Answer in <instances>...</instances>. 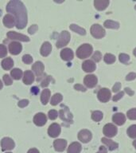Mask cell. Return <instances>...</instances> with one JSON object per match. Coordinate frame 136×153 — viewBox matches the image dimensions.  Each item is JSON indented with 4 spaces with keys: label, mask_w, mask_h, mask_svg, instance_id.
<instances>
[{
    "label": "cell",
    "mask_w": 136,
    "mask_h": 153,
    "mask_svg": "<svg viewBox=\"0 0 136 153\" xmlns=\"http://www.w3.org/2000/svg\"><path fill=\"white\" fill-rule=\"evenodd\" d=\"M7 10L15 16V26L18 29H23L27 24V13L24 4L18 0H12L8 2Z\"/></svg>",
    "instance_id": "6da1fadb"
},
{
    "label": "cell",
    "mask_w": 136,
    "mask_h": 153,
    "mask_svg": "<svg viewBox=\"0 0 136 153\" xmlns=\"http://www.w3.org/2000/svg\"><path fill=\"white\" fill-rule=\"evenodd\" d=\"M92 46L89 44H83L76 50V56L81 58L84 59L86 57H88L92 53Z\"/></svg>",
    "instance_id": "7a4b0ae2"
},
{
    "label": "cell",
    "mask_w": 136,
    "mask_h": 153,
    "mask_svg": "<svg viewBox=\"0 0 136 153\" xmlns=\"http://www.w3.org/2000/svg\"><path fill=\"white\" fill-rule=\"evenodd\" d=\"M70 33L68 32V31H62L61 34L59 35V38L57 39V48H62L65 46L66 45H68V43L70 41Z\"/></svg>",
    "instance_id": "3957f363"
},
{
    "label": "cell",
    "mask_w": 136,
    "mask_h": 153,
    "mask_svg": "<svg viewBox=\"0 0 136 153\" xmlns=\"http://www.w3.org/2000/svg\"><path fill=\"white\" fill-rule=\"evenodd\" d=\"M91 34L95 38H103L105 36V30L103 28L102 26L99 25V24H94L92 26L90 29Z\"/></svg>",
    "instance_id": "277c9868"
},
{
    "label": "cell",
    "mask_w": 136,
    "mask_h": 153,
    "mask_svg": "<svg viewBox=\"0 0 136 153\" xmlns=\"http://www.w3.org/2000/svg\"><path fill=\"white\" fill-rule=\"evenodd\" d=\"M111 96H112L111 91L107 88H100L97 93L98 99L103 103L107 102L111 99Z\"/></svg>",
    "instance_id": "5b68a950"
},
{
    "label": "cell",
    "mask_w": 136,
    "mask_h": 153,
    "mask_svg": "<svg viewBox=\"0 0 136 153\" xmlns=\"http://www.w3.org/2000/svg\"><path fill=\"white\" fill-rule=\"evenodd\" d=\"M103 132L108 138H112L117 134V128L112 124H107L103 127Z\"/></svg>",
    "instance_id": "8992f818"
},
{
    "label": "cell",
    "mask_w": 136,
    "mask_h": 153,
    "mask_svg": "<svg viewBox=\"0 0 136 153\" xmlns=\"http://www.w3.org/2000/svg\"><path fill=\"white\" fill-rule=\"evenodd\" d=\"M92 132L87 129H83L78 133L79 140H81L82 143H88L92 140Z\"/></svg>",
    "instance_id": "52a82bcc"
},
{
    "label": "cell",
    "mask_w": 136,
    "mask_h": 153,
    "mask_svg": "<svg viewBox=\"0 0 136 153\" xmlns=\"http://www.w3.org/2000/svg\"><path fill=\"white\" fill-rule=\"evenodd\" d=\"M97 77L95 75H93V74L87 75L84 79V83L88 88H94L97 85Z\"/></svg>",
    "instance_id": "ba28073f"
},
{
    "label": "cell",
    "mask_w": 136,
    "mask_h": 153,
    "mask_svg": "<svg viewBox=\"0 0 136 153\" xmlns=\"http://www.w3.org/2000/svg\"><path fill=\"white\" fill-rule=\"evenodd\" d=\"M7 37L12 40H18L21 42H29L30 38L26 35H23L21 33H18L14 32V31H10L7 33Z\"/></svg>",
    "instance_id": "9c48e42d"
},
{
    "label": "cell",
    "mask_w": 136,
    "mask_h": 153,
    "mask_svg": "<svg viewBox=\"0 0 136 153\" xmlns=\"http://www.w3.org/2000/svg\"><path fill=\"white\" fill-rule=\"evenodd\" d=\"M48 133H49V136L52 138H56L61 133V126L57 123H53L50 125L48 129Z\"/></svg>",
    "instance_id": "30bf717a"
},
{
    "label": "cell",
    "mask_w": 136,
    "mask_h": 153,
    "mask_svg": "<svg viewBox=\"0 0 136 153\" xmlns=\"http://www.w3.org/2000/svg\"><path fill=\"white\" fill-rule=\"evenodd\" d=\"M14 142L13 140L9 137H5L1 141V146H2V151L12 150L14 148Z\"/></svg>",
    "instance_id": "8fae6325"
},
{
    "label": "cell",
    "mask_w": 136,
    "mask_h": 153,
    "mask_svg": "<svg viewBox=\"0 0 136 153\" xmlns=\"http://www.w3.org/2000/svg\"><path fill=\"white\" fill-rule=\"evenodd\" d=\"M46 121H47L46 116L42 112H39L33 117V122L37 126H43V125H45Z\"/></svg>",
    "instance_id": "7c38bea8"
},
{
    "label": "cell",
    "mask_w": 136,
    "mask_h": 153,
    "mask_svg": "<svg viewBox=\"0 0 136 153\" xmlns=\"http://www.w3.org/2000/svg\"><path fill=\"white\" fill-rule=\"evenodd\" d=\"M22 50V46L19 42H13L9 45L10 53L13 55H17L20 53Z\"/></svg>",
    "instance_id": "4fadbf2b"
},
{
    "label": "cell",
    "mask_w": 136,
    "mask_h": 153,
    "mask_svg": "<svg viewBox=\"0 0 136 153\" xmlns=\"http://www.w3.org/2000/svg\"><path fill=\"white\" fill-rule=\"evenodd\" d=\"M82 69L87 73H92L95 70V64L92 60H86L82 64Z\"/></svg>",
    "instance_id": "5bb4252c"
},
{
    "label": "cell",
    "mask_w": 136,
    "mask_h": 153,
    "mask_svg": "<svg viewBox=\"0 0 136 153\" xmlns=\"http://www.w3.org/2000/svg\"><path fill=\"white\" fill-rule=\"evenodd\" d=\"M61 57L64 61H66V62H69V61H71L72 60L74 57L73 52H72V50L71 49H69V48H65L64 50H61Z\"/></svg>",
    "instance_id": "9a60e30c"
},
{
    "label": "cell",
    "mask_w": 136,
    "mask_h": 153,
    "mask_svg": "<svg viewBox=\"0 0 136 153\" xmlns=\"http://www.w3.org/2000/svg\"><path fill=\"white\" fill-rule=\"evenodd\" d=\"M53 147L57 152H63L67 147V141L63 139H58L53 142Z\"/></svg>",
    "instance_id": "2e32d148"
},
{
    "label": "cell",
    "mask_w": 136,
    "mask_h": 153,
    "mask_svg": "<svg viewBox=\"0 0 136 153\" xmlns=\"http://www.w3.org/2000/svg\"><path fill=\"white\" fill-rule=\"evenodd\" d=\"M112 120L117 125H123L126 122V117H125V115L121 113V112L115 113L112 117Z\"/></svg>",
    "instance_id": "e0dca14e"
},
{
    "label": "cell",
    "mask_w": 136,
    "mask_h": 153,
    "mask_svg": "<svg viewBox=\"0 0 136 153\" xmlns=\"http://www.w3.org/2000/svg\"><path fill=\"white\" fill-rule=\"evenodd\" d=\"M3 24L8 28H12L15 25V19L11 14H7L3 18Z\"/></svg>",
    "instance_id": "ac0fdd59"
},
{
    "label": "cell",
    "mask_w": 136,
    "mask_h": 153,
    "mask_svg": "<svg viewBox=\"0 0 136 153\" xmlns=\"http://www.w3.org/2000/svg\"><path fill=\"white\" fill-rule=\"evenodd\" d=\"M44 69H45L44 65H43L42 62H35L32 66V69H33V71L35 73L37 76H41L42 74L43 71H44Z\"/></svg>",
    "instance_id": "d6986e66"
},
{
    "label": "cell",
    "mask_w": 136,
    "mask_h": 153,
    "mask_svg": "<svg viewBox=\"0 0 136 153\" xmlns=\"http://www.w3.org/2000/svg\"><path fill=\"white\" fill-rule=\"evenodd\" d=\"M94 5L97 10H103L108 7L109 1L108 0H95L94 2Z\"/></svg>",
    "instance_id": "ffe728a7"
},
{
    "label": "cell",
    "mask_w": 136,
    "mask_h": 153,
    "mask_svg": "<svg viewBox=\"0 0 136 153\" xmlns=\"http://www.w3.org/2000/svg\"><path fill=\"white\" fill-rule=\"evenodd\" d=\"M102 143H104L105 145L107 146V148H108V149H109V151H114L115 150V149H117L118 148V147H119V144L117 143H115V142H114V141H112V140H109V139H107L105 138V137H103V138H102Z\"/></svg>",
    "instance_id": "44dd1931"
},
{
    "label": "cell",
    "mask_w": 136,
    "mask_h": 153,
    "mask_svg": "<svg viewBox=\"0 0 136 153\" xmlns=\"http://www.w3.org/2000/svg\"><path fill=\"white\" fill-rule=\"evenodd\" d=\"M51 50H52L51 44L49 42H45L43 43L42 46L41 48V54L42 55L43 57H47L51 53Z\"/></svg>",
    "instance_id": "7402d4cb"
},
{
    "label": "cell",
    "mask_w": 136,
    "mask_h": 153,
    "mask_svg": "<svg viewBox=\"0 0 136 153\" xmlns=\"http://www.w3.org/2000/svg\"><path fill=\"white\" fill-rule=\"evenodd\" d=\"M82 147L78 142H73L69 145L68 148V153H80L81 152Z\"/></svg>",
    "instance_id": "603a6c76"
},
{
    "label": "cell",
    "mask_w": 136,
    "mask_h": 153,
    "mask_svg": "<svg viewBox=\"0 0 136 153\" xmlns=\"http://www.w3.org/2000/svg\"><path fill=\"white\" fill-rule=\"evenodd\" d=\"M34 81V76L33 74L30 70H27L24 73V76H23V82L26 85H30L32 84Z\"/></svg>",
    "instance_id": "cb8c5ba5"
},
{
    "label": "cell",
    "mask_w": 136,
    "mask_h": 153,
    "mask_svg": "<svg viewBox=\"0 0 136 153\" xmlns=\"http://www.w3.org/2000/svg\"><path fill=\"white\" fill-rule=\"evenodd\" d=\"M60 116H61V118L64 120H66V121L72 122V116L70 112H69V109L68 108H65V109H61L60 111Z\"/></svg>",
    "instance_id": "d4e9b609"
},
{
    "label": "cell",
    "mask_w": 136,
    "mask_h": 153,
    "mask_svg": "<svg viewBox=\"0 0 136 153\" xmlns=\"http://www.w3.org/2000/svg\"><path fill=\"white\" fill-rule=\"evenodd\" d=\"M14 65V62L10 57H7L2 60V67L5 70H10Z\"/></svg>",
    "instance_id": "484cf974"
},
{
    "label": "cell",
    "mask_w": 136,
    "mask_h": 153,
    "mask_svg": "<svg viewBox=\"0 0 136 153\" xmlns=\"http://www.w3.org/2000/svg\"><path fill=\"white\" fill-rule=\"evenodd\" d=\"M50 98V89H44L41 95V100L43 105H46L49 102Z\"/></svg>",
    "instance_id": "4316f807"
},
{
    "label": "cell",
    "mask_w": 136,
    "mask_h": 153,
    "mask_svg": "<svg viewBox=\"0 0 136 153\" xmlns=\"http://www.w3.org/2000/svg\"><path fill=\"white\" fill-rule=\"evenodd\" d=\"M103 26L107 29H117L119 28V22L115 21H112V20H107V21L104 22L103 23Z\"/></svg>",
    "instance_id": "83f0119b"
},
{
    "label": "cell",
    "mask_w": 136,
    "mask_h": 153,
    "mask_svg": "<svg viewBox=\"0 0 136 153\" xmlns=\"http://www.w3.org/2000/svg\"><path fill=\"white\" fill-rule=\"evenodd\" d=\"M70 29H71L72 30L74 31V32H76V33H79V34H81V35H85L86 34V31L84 29L81 28V27H80L79 26H77V25H75V24H72V25H70Z\"/></svg>",
    "instance_id": "f1b7e54d"
},
{
    "label": "cell",
    "mask_w": 136,
    "mask_h": 153,
    "mask_svg": "<svg viewBox=\"0 0 136 153\" xmlns=\"http://www.w3.org/2000/svg\"><path fill=\"white\" fill-rule=\"evenodd\" d=\"M63 99V97H62L61 94L60 93H56L54 95L52 96V97L51 98V101H50V104L52 105H57V104H59L61 101Z\"/></svg>",
    "instance_id": "f546056e"
},
{
    "label": "cell",
    "mask_w": 136,
    "mask_h": 153,
    "mask_svg": "<svg viewBox=\"0 0 136 153\" xmlns=\"http://www.w3.org/2000/svg\"><path fill=\"white\" fill-rule=\"evenodd\" d=\"M10 74H11L12 77L14 79H15V80H19L22 76V71L19 69H14L11 70Z\"/></svg>",
    "instance_id": "4dcf8cb0"
},
{
    "label": "cell",
    "mask_w": 136,
    "mask_h": 153,
    "mask_svg": "<svg viewBox=\"0 0 136 153\" xmlns=\"http://www.w3.org/2000/svg\"><path fill=\"white\" fill-rule=\"evenodd\" d=\"M92 119L95 122L100 121L103 119V112L100 111H94L92 113Z\"/></svg>",
    "instance_id": "1f68e13d"
},
{
    "label": "cell",
    "mask_w": 136,
    "mask_h": 153,
    "mask_svg": "<svg viewBox=\"0 0 136 153\" xmlns=\"http://www.w3.org/2000/svg\"><path fill=\"white\" fill-rule=\"evenodd\" d=\"M127 135L132 139L136 138V124H133L129 127L127 129Z\"/></svg>",
    "instance_id": "d6a6232c"
},
{
    "label": "cell",
    "mask_w": 136,
    "mask_h": 153,
    "mask_svg": "<svg viewBox=\"0 0 136 153\" xmlns=\"http://www.w3.org/2000/svg\"><path fill=\"white\" fill-rule=\"evenodd\" d=\"M103 59H104V62L107 64H112V63H114L115 62V57L112 53H106Z\"/></svg>",
    "instance_id": "836d02e7"
},
{
    "label": "cell",
    "mask_w": 136,
    "mask_h": 153,
    "mask_svg": "<svg viewBox=\"0 0 136 153\" xmlns=\"http://www.w3.org/2000/svg\"><path fill=\"white\" fill-rule=\"evenodd\" d=\"M119 59L122 63H123V64H127L129 62V61H130V56L126 54V53H120V54H119Z\"/></svg>",
    "instance_id": "e575fe53"
},
{
    "label": "cell",
    "mask_w": 136,
    "mask_h": 153,
    "mask_svg": "<svg viewBox=\"0 0 136 153\" xmlns=\"http://www.w3.org/2000/svg\"><path fill=\"white\" fill-rule=\"evenodd\" d=\"M126 117H128L130 120H136V108H132L127 111L126 112Z\"/></svg>",
    "instance_id": "d590c367"
},
{
    "label": "cell",
    "mask_w": 136,
    "mask_h": 153,
    "mask_svg": "<svg viewBox=\"0 0 136 153\" xmlns=\"http://www.w3.org/2000/svg\"><path fill=\"white\" fill-rule=\"evenodd\" d=\"M22 62L26 64H31L33 62V58L30 54H26L22 57Z\"/></svg>",
    "instance_id": "8d00e7d4"
},
{
    "label": "cell",
    "mask_w": 136,
    "mask_h": 153,
    "mask_svg": "<svg viewBox=\"0 0 136 153\" xmlns=\"http://www.w3.org/2000/svg\"><path fill=\"white\" fill-rule=\"evenodd\" d=\"M101 57H102V54L100 51H95V53L93 54L92 56V60L95 61V62H99L101 60Z\"/></svg>",
    "instance_id": "74e56055"
},
{
    "label": "cell",
    "mask_w": 136,
    "mask_h": 153,
    "mask_svg": "<svg viewBox=\"0 0 136 153\" xmlns=\"http://www.w3.org/2000/svg\"><path fill=\"white\" fill-rule=\"evenodd\" d=\"M7 54V47L4 45H0V57H5Z\"/></svg>",
    "instance_id": "f35d334b"
},
{
    "label": "cell",
    "mask_w": 136,
    "mask_h": 153,
    "mask_svg": "<svg viewBox=\"0 0 136 153\" xmlns=\"http://www.w3.org/2000/svg\"><path fill=\"white\" fill-rule=\"evenodd\" d=\"M3 81H4V83L6 84V85H10L13 83L11 77L9 75H7V74H5L4 76H3Z\"/></svg>",
    "instance_id": "ab89813d"
},
{
    "label": "cell",
    "mask_w": 136,
    "mask_h": 153,
    "mask_svg": "<svg viewBox=\"0 0 136 153\" xmlns=\"http://www.w3.org/2000/svg\"><path fill=\"white\" fill-rule=\"evenodd\" d=\"M49 117H50V120H55L57 119V116H58V112L56 111V110H50L49 112Z\"/></svg>",
    "instance_id": "60d3db41"
},
{
    "label": "cell",
    "mask_w": 136,
    "mask_h": 153,
    "mask_svg": "<svg viewBox=\"0 0 136 153\" xmlns=\"http://www.w3.org/2000/svg\"><path fill=\"white\" fill-rule=\"evenodd\" d=\"M123 95H124V92H119V93H118L117 94H115V95L113 97L112 100H114V101H117V100H120V99L123 97Z\"/></svg>",
    "instance_id": "b9f144b4"
},
{
    "label": "cell",
    "mask_w": 136,
    "mask_h": 153,
    "mask_svg": "<svg viewBox=\"0 0 136 153\" xmlns=\"http://www.w3.org/2000/svg\"><path fill=\"white\" fill-rule=\"evenodd\" d=\"M136 78V74L135 73H130L129 74H127V76H126V81H133Z\"/></svg>",
    "instance_id": "7bdbcfd3"
},
{
    "label": "cell",
    "mask_w": 136,
    "mask_h": 153,
    "mask_svg": "<svg viewBox=\"0 0 136 153\" xmlns=\"http://www.w3.org/2000/svg\"><path fill=\"white\" fill-rule=\"evenodd\" d=\"M28 105H29L28 100H20V101L18 102V105L20 108L26 107V106H27Z\"/></svg>",
    "instance_id": "ee69618b"
},
{
    "label": "cell",
    "mask_w": 136,
    "mask_h": 153,
    "mask_svg": "<svg viewBox=\"0 0 136 153\" xmlns=\"http://www.w3.org/2000/svg\"><path fill=\"white\" fill-rule=\"evenodd\" d=\"M120 88H121V84L119 83V82H117V83L115 84V85L113 86L112 91H113L114 93H117L118 91H119Z\"/></svg>",
    "instance_id": "f6af8a7d"
},
{
    "label": "cell",
    "mask_w": 136,
    "mask_h": 153,
    "mask_svg": "<svg viewBox=\"0 0 136 153\" xmlns=\"http://www.w3.org/2000/svg\"><path fill=\"white\" fill-rule=\"evenodd\" d=\"M74 88H75L76 90L82 91V92H85V91H86L85 87H84L83 85H79V84H76V85H74Z\"/></svg>",
    "instance_id": "bcb514c9"
},
{
    "label": "cell",
    "mask_w": 136,
    "mask_h": 153,
    "mask_svg": "<svg viewBox=\"0 0 136 153\" xmlns=\"http://www.w3.org/2000/svg\"><path fill=\"white\" fill-rule=\"evenodd\" d=\"M37 30H38V26H36V25H33V26H30V27L29 28L28 32L30 33V34H33Z\"/></svg>",
    "instance_id": "7dc6e473"
},
{
    "label": "cell",
    "mask_w": 136,
    "mask_h": 153,
    "mask_svg": "<svg viewBox=\"0 0 136 153\" xmlns=\"http://www.w3.org/2000/svg\"><path fill=\"white\" fill-rule=\"evenodd\" d=\"M50 76H47V77H46V79L42 81V83H41V86H42V87H46V86L49 85V83H50Z\"/></svg>",
    "instance_id": "c3c4849f"
},
{
    "label": "cell",
    "mask_w": 136,
    "mask_h": 153,
    "mask_svg": "<svg viewBox=\"0 0 136 153\" xmlns=\"http://www.w3.org/2000/svg\"><path fill=\"white\" fill-rule=\"evenodd\" d=\"M97 153H107V148H105L104 146H101L100 148V149H99V151H98Z\"/></svg>",
    "instance_id": "681fc988"
},
{
    "label": "cell",
    "mask_w": 136,
    "mask_h": 153,
    "mask_svg": "<svg viewBox=\"0 0 136 153\" xmlns=\"http://www.w3.org/2000/svg\"><path fill=\"white\" fill-rule=\"evenodd\" d=\"M125 92H126L129 96H133L134 95V91L131 90V88H125Z\"/></svg>",
    "instance_id": "f907efd6"
},
{
    "label": "cell",
    "mask_w": 136,
    "mask_h": 153,
    "mask_svg": "<svg viewBox=\"0 0 136 153\" xmlns=\"http://www.w3.org/2000/svg\"><path fill=\"white\" fill-rule=\"evenodd\" d=\"M27 153H40L39 152V151L37 149V148H31L30 150L28 151V152Z\"/></svg>",
    "instance_id": "816d5d0a"
},
{
    "label": "cell",
    "mask_w": 136,
    "mask_h": 153,
    "mask_svg": "<svg viewBox=\"0 0 136 153\" xmlns=\"http://www.w3.org/2000/svg\"><path fill=\"white\" fill-rule=\"evenodd\" d=\"M31 92L34 93H38L39 92V89L38 88H36V87H33V88H31Z\"/></svg>",
    "instance_id": "f5cc1de1"
},
{
    "label": "cell",
    "mask_w": 136,
    "mask_h": 153,
    "mask_svg": "<svg viewBox=\"0 0 136 153\" xmlns=\"http://www.w3.org/2000/svg\"><path fill=\"white\" fill-rule=\"evenodd\" d=\"M133 145H134V147H135V149H136V140L133 142Z\"/></svg>",
    "instance_id": "db71d44e"
},
{
    "label": "cell",
    "mask_w": 136,
    "mask_h": 153,
    "mask_svg": "<svg viewBox=\"0 0 136 153\" xmlns=\"http://www.w3.org/2000/svg\"><path fill=\"white\" fill-rule=\"evenodd\" d=\"M2 81H0V89H2Z\"/></svg>",
    "instance_id": "11a10c76"
},
{
    "label": "cell",
    "mask_w": 136,
    "mask_h": 153,
    "mask_svg": "<svg viewBox=\"0 0 136 153\" xmlns=\"http://www.w3.org/2000/svg\"><path fill=\"white\" fill-rule=\"evenodd\" d=\"M133 53H134V55H135V57H136V48H135V50H134Z\"/></svg>",
    "instance_id": "9f6ffc18"
},
{
    "label": "cell",
    "mask_w": 136,
    "mask_h": 153,
    "mask_svg": "<svg viewBox=\"0 0 136 153\" xmlns=\"http://www.w3.org/2000/svg\"><path fill=\"white\" fill-rule=\"evenodd\" d=\"M7 153H12V152H7Z\"/></svg>",
    "instance_id": "6f0895ef"
}]
</instances>
